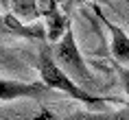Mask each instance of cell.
<instances>
[{
  "mask_svg": "<svg viewBox=\"0 0 129 120\" xmlns=\"http://www.w3.org/2000/svg\"><path fill=\"white\" fill-rule=\"evenodd\" d=\"M101 2H107V0H101Z\"/></svg>",
  "mask_w": 129,
  "mask_h": 120,
  "instance_id": "30bf717a",
  "label": "cell"
},
{
  "mask_svg": "<svg viewBox=\"0 0 129 120\" xmlns=\"http://www.w3.org/2000/svg\"><path fill=\"white\" fill-rule=\"evenodd\" d=\"M53 90L42 81H20V79H0V100H18V98H33L46 100L53 96Z\"/></svg>",
  "mask_w": 129,
  "mask_h": 120,
  "instance_id": "3957f363",
  "label": "cell"
},
{
  "mask_svg": "<svg viewBox=\"0 0 129 120\" xmlns=\"http://www.w3.org/2000/svg\"><path fill=\"white\" fill-rule=\"evenodd\" d=\"M0 66H5L7 70L18 72V70H22V61H20V57H15L9 48H5L0 44Z\"/></svg>",
  "mask_w": 129,
  "mask_h": 120,
  "instance_id": "8992f818",
  "label": "cell"
},
{
  "mask_svg": "<svg viewBox=\"0 0 129 120\" xmlns=\"http://www.w3.org/2000/svg\"><path fill=\"white\" fill-rule=\"evenodd\" d=\"M53 57L61 66V70L68 74L77 85H81L83 90H88V92H92V94L103 96L101 94V83L96 81L94 74L90 72L88 63L83 59L79 46H77V37H75V28L72 26H68L66 35L53 46Z\"/></svg>",
  "mask_w": 129,
  "mask_h": 120,
  "instance_id": "7a4b0ae2",
  "label": "cell"
},
{
  "mask_svg": "<svg viewBox=\"0 0 129 120\" xmlns=\"http://www.w3.org/2000/svg\"><path fill=\"white\" fill-rule=\"evenodd\" d=\"M35 70L40 74V81L44 85H48L53 92L57 94H66L70 98L79 100L83 105L92 107V109H107L109 103H116V105H127L125 98H118V96H99V94H92L88 90H83L81 85H77L75 81L70 79L68 74L61 70V66L55 61L53 57V46L48 42H42L40 53L35 57Z\"/></svg>",
  "mask_w": 129,
  "mask_h": 120,
  "instance_id": "6da1fadb",
  "label": "cell"
},
{
  "mask_svg": "<svg viewBox=\"0 0 129 120\" xmlns=\"http://www.w3.org/2000/svg\"><path fill=\"white\" fill-rule=\"evenodd\" d=\"M114 68H116V72H118V76H120L122 87H125V92H127V98H129V68L118 66V63H114Z\"/></svg>",
  "mask_w": 129,
  "mask_h": 120,
  "instance_id": "52a82bcc",
  "label": "cell"
},
{
  "mask_svg": "<svg viewBox=\"0 0 129 120\" xmlns=\"http://www.w3.org/2000/svg\"><path fill=\"white\" fill-rule=\"evenodd\" d=\"M127 5H129V0H127Z\"/></svg>",
  "mask_w": 129,
  "mask_h": 120,
  "instance_id": "8fae6325",
  "label": "cell"
},
{
  "mask_svg": "<svg viewBox=\"0 0 129 120\" xmlns=\"http://www.w3.org/2000/svg\"><path fill=\"white\" fill-rule=\"evenodd\" d=\"M92 11L99 15V20L105 24V28L109 33V39H112V61L118 63V66L129 68V35H127V31L120 28L116 22L109 20L107 15L101 11L99 5H92Z\"/></svg>",
  "mask_w": 129,
  "mask_h": 120,
  "instance_id": "277c9868",
  "label": "cell"
},
{
  "mask_svg": "<svg viewBox=\"0 0 129 120\" xmlns=\"http://www.w3.org/2000/svg\"><path fill=\"white\" fill-rule=\"evenodd\" d=\"M0 5L5 7V5H11V0H0Z\"/></svg>",
  "mask_w": 129,
  "mask_h": 120,
  "instance_id": "9c48e42d",
  "label": "cell"
},
{
  "mask_svg": "<svg viewBox=\"0 0 129 120\" xmlns=\"http://www.w3.org/2000/svg\"><path fill=\"white\" fill-rule=\"evenodd\" d=\"M68 120H129V103L120 109H99V111H77L68 113Z\"/></svg>",
  "mask_w": 129,
  "mask_h": 120,
  "instance_id": "5b68a950",
  "label": "cell"
},
{
  "mask_svg": "<svg viewBox=\"0 0 129 120\" xmlns=\"http://www.w3.org/2000/svg\"><path fill=\"white\" fill-rule=\"evenodd\" d=\"M42 120H57V118H53V116H50L48 111H44V116H42Z\"/></svg>",
  "mask_w": 129,
  "mask_h": 120,
  "instance_id": "ba28073f",
  "label": "cell"
}]
</instances>
